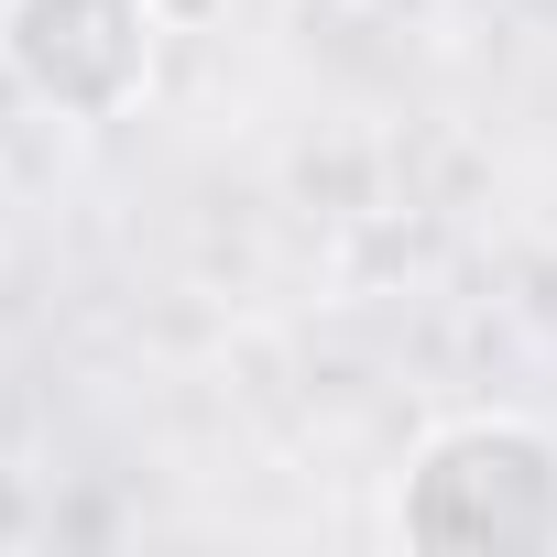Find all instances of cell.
<instances>
[{"label": "cell", "mask_w": 557, "mask_h": 557, "mask_svg": "<svg viewBox=\"0 0 557 557\" xmlns=\"http://www.w3.org/2000/svg\"><path fill=\"white\" fill-rule=\"evenodd\" d=\"M383 524L416 557H557V426L524 405H459L416 426Z\"/></svg>", "instance_id": "cell-1"}, {"label": "cell", "mask_w": 557, "mask_h": 557, "mask_svg": "<svg viewBox=\"0 0 557 557\" xmlns=\"http://www.w3.org/2000/svg\"><path fill=\"white\" fill-rule=\"evenodd\" d=\"M153 0H0V88L66 132H110L164 88Z\"/></svg>", "instance_id": "cell-2"}, {"label": "cell", "mask_w": 557, "mask_h": 557, "mask_svg": "<svg viewBox=\"0 0 557 557\" xmlns=\"http://www.w3.org/2000/svg\"><path fill=\"white\" fill-rule=\"evenodd\" d=\"M164 12V34H208V23H230V0H153Z\"/></svg>", "instance_id": "cell-3"}, {"label": "cell", "mask_w": 557, "mask_h": 557, "mask_svg": "<svg viewBox=\"0 0 557 557\" xmlns=\"http://www.w3.org/2000/svg\"><path fill=\"white\" fill-rule=\"evenodd\" d=\"M350 12H372V23H437V0H350Z\"/></svg>", "instance_id": "cell-4"}]
</instances>
